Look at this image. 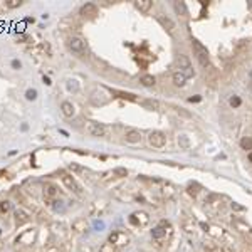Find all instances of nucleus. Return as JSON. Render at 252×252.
Here are the masks:
<instances>
[{"mask_svg":"<svg viewBox=\"0 0 252 252\" xmlns=\"http://www.w3.org/2000/svg\"><path fill=\"white\" fill-rule=\"evenodd\" d=\"M242 104V99L239 98V96H234V98H230V106L232 108H239V106Z\"/></svg>","mask_w":252,"mask_h":252,"instance_id":"obj_24","label":"nucleus"},{"mask_svg":"<svg viewBox=\"0 0 252 252\" xmlns=\"http://www.w3.org/2000/svg\"><path fill=\"white\" fill-rule=\"evenodd\" d=\"M67 47H69V51L77 54V56L86 52V42L81 37H71V39L67 40Z\"/></svg>","mask_w":252,"mask_h":252,"instance_id":"obj_4","label":"nucleus"},{"mask_svg":"<svg viewBox=\"0 0 252 252\" xmlns=\"http://www.w3.org/2000/svg\"><path fill=\"white\" fill-rule=\"evenodd\" d=\"M173 9L176 10V14H178V15H187L188 14L187 5H185L183 2H173Z\"/></svg>","mask_w":252,"mask_h":252,"instance_id":"obj_18","label":"nucleus"},{"mask_svg":"<svg viewBox=\"0 0 252 252\" xmlns=\"http://www.w3.org/2000/svg\"><path fill=\"white\" fill-rule=\"evenodd\" d=\"M200 99H202L200 96H195V98H190L188 101H190V103H198V101H200Z\"/></svg>","mask_w":252,"mask_h":252,"instance_id":"obj_32","label":"nucleus"},{"mask_svg":"<svg viewBox=\"0 0 252 252\" xmlns=\"http://www.w3.org/2000/svg\"><path fill=\"white\" fill-rule=\"evenodd\" d=\"M125 141L130 144H138L141 141V133L138 130H128L125 133Z\"/></svg>","mask_w":252,"mask_h":252,"instance_id":"obj_8","label":"nucleus"},{"mask_svg":"<svg viewBox=\"0 0 252 252\" xmlns=\"http://www.w3.org/2000/svg\"><path fill=\"white\" fill-rule=\"evenodd\" d=\"M141 106H144L146 109H150V111H156V109H160V103L156 101V99H141Z\"/></svg>","mask_w":252,"mask_h":252,"instance_id":"obj_13","label":"nucleus"},{"mask_svg":"<svg viewBox=\"0 0 252 252\" xmlns=\"http://www.w3.org/2000/svg\"><path fill=\"white\" fill-rule=\"evenodd\" d=\"M165 234H167V232H165L162 227H156V229L153 230V239H162Z\"/></svg>","mask_w":252,"mask_h":252,"instance_id":"obj_23","label":"nucleus"},{"mask_svg":"<svg viewBox=\"0 0 252 252\" xmlns=\"http://www.w3.org/2000/svg\"><path fill=\"white\" fill-rule=\"evenodd\" d=\"M10 64H12V67H14L15 71H19V69H22V62H20L19 59H14V61H12Z\"/></svg>","mask_w":252,"mask_h":252,"instance_id":"obj_27","label":"nucleus"},{"mask_svg":"<svg viewBox=\"0 0 252 252\" xmlns=\"http://www.w3.org/2000/svg\"><path fill=\"white\" fill-rule=\"evenodd\" d=\"M176 66H178L180 72L183 74L185 77H193V74H195V71L192 69V64H190V59L185 54H180L178 57H176Z\"/></svg>","mask_w":252,"mask_h":252,"instance_id":"obj_3","label":"nucleus"},{"mask_svg":"<svg viewBox=\"0 0 252 252\" xmlns=\"http://www.w3.org/2000/svg\"><path fill=\"white\" fill-rule=\"evenodd\" d=\"M42 81H44V84H47V86H51V84H52V82H51V77H49V76H44V77H42Z\"/></svg>","mask_w":252,"mask_h":252,"instance_id":"obj_30","label":"nucleus"},{"mask_svg":"<svg viewBox=\"0 0 252 252\" xmlns=\"http://www.w3.org/2000/svg\"><path fill=\"white\" fill-rule=\"evenodd\" d=\"M0 234H2V229H0Z\"/></svg>","mask_w":252,"mask_h":252,"instance_id":"obj_37","label":"nucleus"},{"mask_svg":"<svg viewBox=\"0 0 252 252\" xmlns=\"http://www.w3.org/2000/svg\"><path fill=\"white\" fill-rule=\"evenodd\" d=\"M130 222L135 225H144L148 224V215L144 212H140V213H133V215L130 217Z\"/></svg>","mask_w":252,"mask_h":252,"instance_id":"obj_10","label":"nucleus"},{"mask_svg":"<svg viewBox=\"0 0 252 252\" xmlns=\"http://www.w3.org/2000/svg\"><path fill=\"white\" fill-rule=\"evenodd\" d=\"M249 7H250V9H252V0H250V2H249Z\"/></svg>","mask_w":252,"mask_h":252,"instance_id":"obj_36","label":"nucleus"},{"mask_svg":"<svg viewBox=\"0 0 252 252\" xmlns=\"http://www.w3.org/2000/svg\"><path fill=\"white\" fill-rule=\"evenodd\" d=\"M118 98H123V99H130V101H136L135 94H130V93H116Z\"/></svg>","mask_w":252,"mask_h":252,"instance_id":"obj_26","label":"nucleus"},{"mask_svg":"<svg viewBox=\"0 0 252 252\" xmlns=\"http://www.w3.org/2000/svg\"><path fill=\"white\" fill-rule=\"evenodd\" d=\"M34 20H35L34 17H27V19H25V22H29V24H34Z\"/></svg>","mask_w":252,"mask_h":252,"instance_id":"obj_34","label":"nucleus"},{"mask_svg":"<svg viewBox=\"0 0 252 252\" xmlns=\"http://www.w3.org/2000/svg\"><path fill=\"white\" fill-rule=\"evenodd\" d=\"M109 242L116 244V245H123V244L128 242V237L125 234H121V232H114V234L109 235Z\"/></svg>","mask_w":252,"mask_h":252,"instance_id":"obj_12","label":"nucleus"},{"mask_svg":"<svg viewBox=\"0 0 252 252\" xmlns=\"http://www.w3.org/2000/svg\"><path fill=\"white\" fill-rule=\"evenodd\" d=\"M151 5H153L151 0H140V2H136V9L141 10V12H148L151 9Z\"/></svg>","mask_w":252,"mask_h":252,"instance_id":"obj_17","label":"nucleus"},{"mask_svg":"<svg viewBox=\"0 0 252 252\" xmlns=\"http://www.w3.org/2000/svg\"><path fill=\"white\" fill-rule=\"evenodd\" d=\"M148 141L153 148H163L165 143H167V135L163 131H151L150 136H148Z\"/></svg>","mask_w":252,"mask_h":252,"instance_id":"obj_5","label":"nucleus"},{"mask_svg":"<svg viewBox=\"0 0 252 252\" xmlns=\"http://www.w3.org/2000/svg\"><path fill=\"white\" fill-rule=\"evenodd\" d=\"M10 207H12V205H10V202H9V200L0 202V212H2V213H7V212L10 210Z\"/></svg>","mask_w":252,"mask_h":252,"instance_id":"obj_22","label":"nucleus"},{"mask_svg":"<svg viewBox=\"0 0 252 252\" xmlns=\"http://www.w3.org/2000/svg\"><path fill=\"white\" fill-rule=\"evenodd\" d=\"M249 160H250V162H252V151H250V153H249Z\"/></svg>","mask_w":252,"mask_h":252,"instance_id":"obj_35","label":"nucleus"},{"mask_svg":"<svg viewBox=\"0 0 252 252\" xmlns=\"http://www.w3.org/2000/svg\"><path fill=\"white\" fill-rule=\"evenodd\" d=\"M61 111H62V114L66 118H72L74 114H76V108H74V104L71 101H62L61 103Z\"/></svg>","mask_w":252,"mask_h":252,"instance_id":"obj_9","label":"nucleus"},{"mask_svg":"<svg viewBox=\"0 0 252 252\" xmlns=\"http://www.w3.org/2000/svg\"><path fill=\"white\" fill-rule=\"evenodd\" d=\"M114 173H116V175H123V176H126V170H125V168H118V170L116 172H114Z\"/></svg>","mask_w":252,"mask_h":252,"instance_id":"obj_29","label":"nucleus"},{"mask_svg":"<svg viewBox=\"0 0 252 252\" xmlns=\"http://www.w3.org/2000/svg\"><path fill=\"white\" fill-rule=\"evenodd\" d=\"M37 94H39V93H37V89H27L25 91V99H27V101H35Z\"/></svg>","mask_w":252,"mask_h":252,"instance_id":"obj_19","label":"nucleus"},{"mask_svg":"<svg viewBox=\"0 0 252 252\" xmlns=\"http://www.w3.org/2000/svg\"><path fill=\"white\" fill-rule=\"evenodd\" d=\"M86 131H88V135L94 136V138H104V136H108V128L103 125V123H96V121H89L86 125Z\"/></svg>","mask_w":252,"mask_h":252,"instance_id":"obj_2","label":"nucleus"},{"mask_svg":"<svg viewBox=\"0 0 252 252\" xmlns=\"http://www.w3.org/2000/svg\"><path fill=\"white\" fill-rule=\"evenodd\" d=\"M20 130H22V131H27V130H29V125H27V123H22V126H20Z\"/></svg>","mask_w":252,"mask_h":252,"instance_id":"obj_33","label":"nucleus"},{"mask_svg":"<svg viewBox=\"0 0 252 252\" xmlns=\"http://www.w3.org/2000/svg\"><path fill=\"white\" fill-rule=\"evenodd\" d=\"M158 22L163 25V29H167L170 34H173V30H175V22H173L172 19L165 17V15H158Z\"/></svg>","mask_w":252,"mask_h":252,"instance_id":"obj_11","label":"nucleus"},{"mask_svg":"<svg viewBox=\"0 0 252 252\" xmlns=\"http://www.w3.org/2000/svg\"><path fill=\"white\" fill-rule=\"evenodd\" d=\"M79 14L82 15V17H96L98 15V7H96V3H84V5L81 7V10H79Z\"/></svg>","mask_w":252,"mask_h":252,"instance_id":"obj_7","label":"nucleus"},{"mask_svg":"<svg viewBox=\"0 0 252 252\" xmlns=\"http://www.w3.org/2000/svg\"><path fill=\"white\" fill-rule=\"evenodd\" d=\"M62 183L66 185V188L71 190V192H74L76 195H81V193H82L79 183L74 180V176H71V175H64V176H62Z\"/></svg>","mask_w":252,"mask_h":252,"instance_id":"obj_6","label":"nucleus"},{"mask_svg":"<svg viewBox=\"0 0 252 252\" xmlns=\"http://www.w3.org/2000/svg\"><path fill=\"white\" fill-rule=\"evenodd\" d=\"M15 218H17V222H20V224H22V222L27 220V215L22 212V210H17V212H15Z\"/></svg>","mask_w":252,"mask_h":252,"instance_id":"obj_25","label":"nucleus"},{"mask_svg":"<svg viewBox=\"0 0 252 252\" xmlns=\"http://www.w3.org/2000/svg\"><path fill=\"white\" fill-rule=\"evenodd\" d=\"M241 146L244 148V150H252V140L247 138V136H245V138H242L241 140Z\"/></svg>","mask_w":252,"mask_h":252,"instance_id":"obj_20","label":"nucleus"},{"mask_svg":"<svg viewBox=\"0 0 252 252\" xmlns=\"http://www.w3.org/2000/svg\"><path fill=\"white\" fill-rule=\"evenodd\" d=\"M44 195L47 197V198L56 197V195H57V187H56V185H52V183H45V187H44Z\"/></svg>","mask_w":252,"mask_h":252,"instance_id":"obj_14","label":"nucleus"},{"mask_svg":"<svg viewBox=\"0 0 252 252\" xmlns=\"http://www.w3.org/2000/svg\"><path fill=\"white\" fill-rule=\"evenodd\" d=\"M250 76H252V72H250Z\"/></svg>","mask_w":252,"mask_h":252,"instance_id":"obj_38","label":"nucleus"},{"mask_svg":"<svg viewBox=\"0 0 252 252\" xmlns=\"http://www.w3.org/2000/svg\"><path fill=\"white\" fill-rule=\"evenodd\" d=\"M178 114H181V116H185V118H190V113H187V111H183V109H178Z\"/></svg>","mask_w":252,"mask_h":252,"instance_id":"obj_31","label":"nucleus"},{"mask_svg":"<svg viewBox=\"0 0 252 252\" xmlns=\"http://www.w3.org/2000/svg\"><path fill=\"white\" fill-rule=\"evenodd\" d=\"M185 82H187V77H185L180 71L173 74V84H175V86H178V88H183Z\"/></svg>","mask_w":252,"mask_h":252,"instance_id":"obj_15","label":"nucleus"},{"mask_svg":"<svg viewBox=\"0 0 252 252\" xmlns=\"http://www.w3.org/2000/svg\"><path fill=\"white\" fill-rule=\"evenodd\" d=\"M67 88L71 89V91H77V82L76 81H69L67 82Z\"/></svg>","mask_w":252,"mask_h":252,"instance_id":"obj_28","label":"nucleus"},{"mask_svg":"<svg viewBox=\"0 0 252 252\" xmlns=\"http://www.w3.org/2000/svg\"><path fill=\"white\" fill-rule=\"evenodd\" d=\"M140 82H141L144 88H151V86H155V76H151V74H144V76H141Z\"/></svg>","mask_w":252,"mask_h":252,"instance_id":"obj_16","label":"nucleus"},{"mask_svg":"<svg viewBox=\"0 0 252 252\" xmlns=\"http://www.w3.org/2000/svg\"><path fill=\"white\" fill-rule=\"evenodd\" d=\"M22 3H24L22 0H7L5 5L9 7V9H17V7H20Z\"/></svg>","mask_w":252,"mask_h":252,"instance_id":"obj_21","label":"nucleus"},{"mask_svg":"<svg viewBox=\"0 0 252 252\" xmlns=\"http://www.w3.org/2000/svg\"><path fill=\"white\" fill-rule=\"evenodd\" d=\"M192 47H193V52H195L197 59L200 61V64L207 67V66L210 64V57H208V51H207V47H205V45L202 44V42L195 40V39L192 40Z\"/></svg>","mask_w":252,"mask_h":252,"instance_id":"obj_1","label":"nucleus"}]
</instances>
